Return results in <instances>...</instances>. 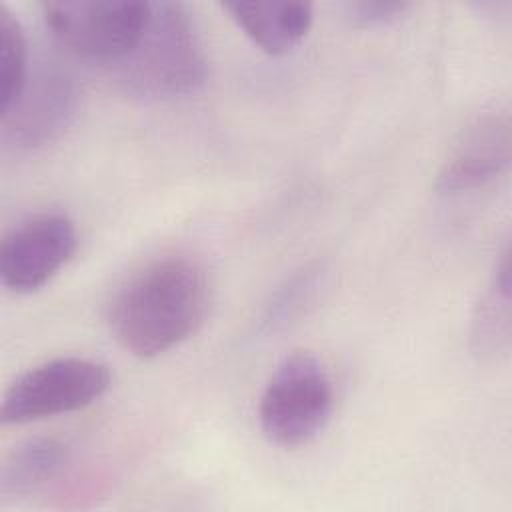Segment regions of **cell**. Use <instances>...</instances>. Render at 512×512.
<instances>
[{
  "instance_id": "cell-1",
  "label": "cell",
  "mask_w": 512,
  "mask_h": 512,
  "mask_svg": "<svg viewBox=\"0 0 512 512\" xmlns=\"http://www.w3.org/2000/svg\"><path fill=\"white\" fill-rule=\"evenodd\" d=\"M210 306L206 268L184 254L150 260L130 274L108 304V326L124 350L156 358L202 326Z\"/></svg>"
},
{
  "instance_id": "cell-12",
  "label": "cell",
  "mask_w": 512,
  "mask_h": 512,
  "mask_svg": "<svg viewBox=\"0 0 512 512\" xmlns=\"http://www.w3.org/2000/svg\"><path fill=\"white\" fill-rule=\"evenodd\" d=\"M30 80L28 42L14 14L0 8V112L8 114L22 98Z\"/></svg>"
},
{
  "instance_id": "cell-3",
  "label": "cell",
  "mask_w": 512,
  "mask_h": 512,
  "mask_svg": "<svg viewBox=\"0 0 512 512\" xmlns=\"http://www.w3.org/2000/svg\"><path fill=\"white\" fill-rule=\"evenodd\" d=\"M334 410V384L324 362L312 352L286 356L268 378L258 422L268 442L298 448L312 442L328 424Z\"/></svg>"
},
{
  "instance_id": "cell-10",
  "label": "cell",
  "mask_w": 512,
  "mask_h": 512,
  "mask_svg": "<svg viewBox=\"0 0 512 512\" xmlns=\"http://www.w3.org/2000/svg\"><path fill=\"white\" fill-rule=\"evenodd\" d=\"M510 318V248L504 246L472 316L470 344L478 358L498 360L508 354L512 340Z\"/></svg>"
},
{
  "instance_id": "cell-2",
  "label": "cell",
  "mask_w": 512,
  "mask_h": 512,
  "mask_svg": "<svg viewBox=\"0 0 512 512\" xmlns=\"http://www.w3.org/2000/svg\"><path fill=\"white\" fill-rule=\"evenodd\" d=\"M126 92L146 100L194 94L206 80V56L190 12L180 2H152L136 48L114 66Z\"/></svg>"
},
{
  "instance_id": "cell-9",
  "label": "cell",
  "mask_w": 512,
  "mask_h": 512,
  "mask_svg": "<svg viewBox=\"0 0 512 512\" xmlns=\"http://www.w3.org/2000/svg\"><path fill=\"white\" fill-rule=\"evenodd\" d=\"M222 10L270 56L294 50L314 20V6L308 2H224Z\"/></svg>"
},
{
  "instance_id": "cell-7",
  "label": "cell",
  "mask_w": 512,
  "mask_h": 512,
  "mask_svg": "<svg viewBox=\"0 0 512 512\" xmlns=\"http://www.w3.org/2000/svg\"><path fill=\"white\" fill-rule=\"evenodd\" d=\"M512 124L506 110L478 114L456 138L436 174L442 196L478 190L500 178L510 166Z\"/></svg>"
},
{
  "instance_id": "cell-8",
  "label": "cell",
  "mask_w": 512,
  "mask_h": 512,
  "mask_svg": "<svg viewBox=\"0 0 512 512\" xmlns=\"http://www.w3.org/2000/svg\"><path fill=\"white\" fill-rule=\"evenodd\" d=\"M76 92L72 80L58 70H42L18 104L2 116V138L16 148H36L54 140L72 120Z\"/></svg>"
},
{
  "instance_id": "cell-11",
  "label": "cell",
  "mask_w": 512,
  "mask_h": 512,
  "mask_svg": "<svg viewBox=\"0 0 512 512\" xmlns=\"http://www.w3.org/2000/svg\"><path fill=\"white\" fill-rule=\"evenodd\" d=\"M70 450L56 438H30L18 444L0 466L2 498H16L36 490L68 464Z\"/></svg>"
},
{
  "instance_id": "cell-6",
  "label": "cell",
  "mask_w": 512,
  "mask_h": 512,
  "mask_svg": "<svg viewBox=\"0 0 512 512\" xmlns=\"http://www.w3.org/2000/svg\"><path fill=\"white\" fill-rule=\"evenodd\" d=\"M78 246L74 222L62 212H42L22 220L2 240L0 278L6 290L30 294L48 284Z\"/></svg>"
},
{
  "instance_id": "cell-5",
  "label": "cell",
  "mask_w": 512,
  "mask_h": 512,
  "mask_svg": "<svg viewBox=\"0 0 512 512\" xmlns=\"http://www.w3.org/2000/svg\"><path fill=\"white\" fill-rule=\"evenodd\" d=\"M110 386L106 364L84 356H60L20 374L4 392L0 420L28 424L96 402Z\"/></svg>"
},
{
  "instance_id": "cell-13",
  "label": "cell",
  "mask_w": 512,
  "mask_h": 512,
  "mask_svg": "<svg viewBox=\"0 0 512 512\" xmlns=\"http://www.w3.org/2000/svg\"><path fill=\"white\" fill-rule=\"evenodd\" d=\"M318 272H320L318 268H304L292 280H288L286 286H282L276 292L274 300L270 302L264 322L274 328L278 324H286L292 318H296L306 308V304L314 298V292L320 284Z\"/></svg>"
},
{
  "instance_id": "cell-4",
  "label": "cell",
  "mask_w": 512,
  "mask_h": 512,
  "mask_svg": "<svg viewBox=\"0 0 512 512\" xmlns=\"http://www.w3.org/2000/svg\"><path fill=\"white\" fill-rule=\"evenodd\" d=\"M52 36L74 56L114 68L140 42L152 18L142 0H54L42 4Z\"/></svg>"
},
{
  "instance_id": "cell-14",
  "label": "cell",
  "mask_w": 512,
  "mask_h": 512,
  "mask_svg": "<svg viewBox=\"0 0 512 512\" xmlns=\"http://www.w3.org/2000/svg\"><path fill=\"white\" fill-rule=\"evenodd\" d=\"M346 14L352 22L362 26H382L400 20L410 8V2H390V0H360L348 2Z\"/></svg>"
}]
</instances>
